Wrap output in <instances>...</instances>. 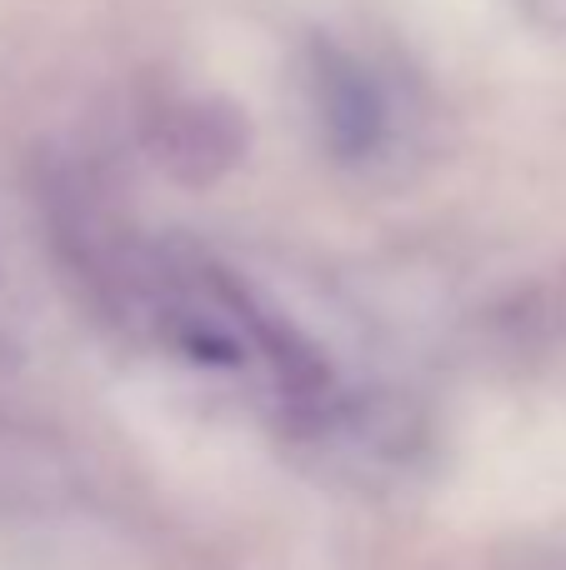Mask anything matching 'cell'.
<instances>
[{
    "label": "cell",
    "mask_w": 566,
    "mask_h": 570,
    "mask_svg": "<svg viewBox=\"0 0 566 570\" xmlns=\"http://www.w3.org/2000/svg\"><path fill=\"white\" fill-rule=\"evenodd\" d=\"M527 6H531V16H537L541 26H552V30L566 26V0H527Z\"/></svg>",
    "instance_id": "3957f363"
},
{
    "label": "cell",
    "mask_w": 566,
    "mask_h": 570,
    "mask_svg": "<svg viewBox=\"0 0 566 570\" xmlns=\"http://www.w3.org/2000/svg\"><path fill=\"white\" fill-rule=\"evenodd\" d=\"M311 106H316L321 136L336 160H367L387 130V100L371 70L351 50L316 40L311 46Z\"/></svg>",
    "instance_id": "7a4b0ae2"
},
{
    "label": "cell",
    "mask_w": 566,
    "mask_h": 570,
    "mask_svg": "<svg viewBox=\"0 0 566 570\" xmlns=\"http://www.w3.org/2000/svg\"><path fill=\"white\" fill-rule=\"evenodd\" d=\"M146 146H150V160L176 186L201 190V186H216L226 170L241 166V156L251 146V126L231 100L186 96L150 116Z\"/></svg>",
    "instance_id": "6da1fadb"
}]
</instances>
